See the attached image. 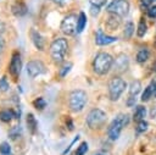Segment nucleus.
<instances>
[{
    "label": "nucleus",
    "instance_id": "c85d7f7f",
    "mask_svg": "<svg viewBox=\"0 0 156 155\" xmlns=\"http://www.w3.org/2000/svg\"><path fill=\"white\" fill-rule=\"evenodd\" d=\"M33 104H34V106H35L37 109H39V110H43V109L45 107V105H46V103H45V100H44L43 98H38V99H35Z\"/></svg>",
    "mask_w": 156,
    "mask_h": 155
},
{
    "label": "nucleus",
    "instance_id": "c9c22d12",
    "mask_svg": "<svg viewBox=\"0 0 156 155\" xmlns=\"http://www.w3.org/2000/svg\"><path fill=\"white\" fill-rule=\"evenodd\" d=\"M51 1L55 2V4H58V5H65V4L69 2L71 0H51Z\"/></svg>",
    "mask_w": 156,
    "mask_h": 155
},
{
    "label": "nucleus",
    "instance_id": "423d86ee",
    "mask_svg": "<svg viewBox=\"0 0 156 155\" xmlns=\"http://www.w3.org/2000/svg\"><path fill=\"white\" fill-rule=\"evenodd\" d=\"M106 121V114L101 109H93L87 116V124L90 129L100 128Z\"/></svg>",
    "mask_w": 156,
    "mask_h": 155
},
{
    "label": "nucleus",
    "instance_id": "bb28decb",
    "mask_svg": "<svg viewBox=\"0 0 156 155\" xmlns=\"http://www.w3.org/2000/svg\"><path fill=\"white\" fill-rule=\"evenodd\" d=\"M87 151H88V143H87V142H83V143H80L79 146L77 148L76 155H84Z\"/></svg>",
    "mask_w": 156,
    "mask_h": 155
},
{
    "label": "nucleus",
    "instance_id": "2eb2a0df",
    "mask_svg": "<svg viewBox=\"0 0 156 155\" xmlns=\"http://www.w3.org/2000/svg\"><path fill=\"white\" fill-rule=\"evenodd\" d=\"M119 23H121V17L117 16V15H113V13H111L110 17L106 20V26H107L111 31L116 29V28L119 26Z\"/></svg>",
    "mask_w": 156,
    "mask_h": 155
},
{
    "label": "nucleus",
    "instance_id": "4c0bfd02",
    "mask_svg": "<svg viewBox=\"0 0 156 155\" xmlns=\"http://www.w3.org/2000/svg\"><path fill=\"white\" fill-rule=\"evenodd\" d=\"M4 49H5V41H4V39L0 37V54L4 51Z\"/></svg>",
    "mask_w": 156,
    "mask_h": 155
},
{
    "label": "nucleus",
    "instance_id": "9b49d317",
    "mask_svg": "<svg viewBox=\"0 0 156 155\" xmlns=\"http://www.w3.org/2000/svg\"><path fill=\"white\" fill-rule=\"evenodd\" d=\"M10 73L13 76V77H17L21 72V68H22V61H21V56L18 52H15L12 59H11V62H10Z\"/></svg>",
    "mask_w": 156,
    "mask_h": 155
},
{
    "label": "nucleus",
    "instance_id": "f03ea898",
    "mask_svg": "<svg viewBox=\"0 0 156 155\" xmlns=\"http://www.w3.org/2000/svg\"><path fill=\"white\" fill-rule=\"evenodd\" d=\"M68 49L67 39L65 38H57L55 39L50 45V55L54 62L61 63L65 60V55Z\"/></svg>",
    "mask_w": 156,
    "mask_h": 155
},
{
    "label": "nucleus",
    "instance_id": "2f4dec72",
    "mask_svg": "<svg viewBox=\"0 0 156 155\" xmlns=\"http://www.w3.org/2000/svg\"><path fill=\"white\" fill-rule=\"evenodd\" d=\"M89 1H90V4H91V5H94V6L101 7V6H104V5L106 4V1H107V0H89Z\"/></svg>",
    "mask_w": 156,
    "mask_h": 155
},
{
    "label": "nucleus",
    "instance_id": "b1692460",
    "mask_svg": "<svg viewBox=\"0 0 156 155\" xmlns=\"http://www.w3.org/2000/svg\"><path fill=\"white\" fill-rule=\"evenodd\" d=\"M0 154L1 155H13L12 154V150H11V146L9 143L4 142L0 144Z\"/></svg>",
    "mask_w": 156,
    "mask_h": 155
},
{
    "label": "nucleus",
    "instance_id": "dca6fc26",
    "mask_svg": "<svg viewBox=\"0 0 156 155\" xmlns=\"http://www.w3.org/2000/svg\"><path fill=\"white\" fill-rule=\"evenodd\" d=\"M149 57H150L149 49L147 48H141L136 54V62L138 63H144V62H146L149 60Z\"/></svg>",
    "mask_w": 156,
    "mask_h": 155
},
{
    "label": "nucleus",
    "instance_id": "6ab92c4d",
    "mask_svg": "<svg viewBox=\"0 0 156 155\" xmlns=\"http://www.w3.org/2000/svg\"><path fill=\"white\" fill-rule=\"evenodd\" d=\"M85 26H87V16L84 12H79L78 22H77V33H82Z\"/></svg>",
    "mask_w": 156,
    "mask_h": 155
},
{
    "label": "nucleus",
    "instance_id": "ddd939ff",
    "mask_svg": "<svg viewBox=\"0 0 156 155\" xmlns=\"http://www.w3.org/2000/svg\"><path fill=\"white\" fill-rule=\"evenodd\" d=\"M11 10H12V13H13L16 17H22V16H24V15L27 13V6H26L23 2H21V1L15 2V4L12 5Z\"/></svg>",
    "mask_w": 156,
    "mask_h": 155
},
{
    "label": "nucleus",
    "instance_id": "0eeeda50",
    "mask_svg": "<svg viewBox=\"0 0 156 155\" xmlns=\"http://www.w3.org/2000/svg\"><path fill=\"white\" fill-rule=\"evenodd\" d=\"M106 10L108 13H113L119 17H123L129 11V2L127 0H112L107 5Z\"/></svg>",
    "mask_w": 156,
    "mask_h": 155
},
{
    "label": "nucleus",
    "instance_id": "412c9836",
    "mask_svg": "<svg viewBox=\"0 0 156 155\" xmlns=\"http://www.w3.org/2000/svg\"><path fill=\"white\" fill-rule=\"evenodd\" d=\"M134 33V24L132 21H128L126 22V26H124V31H123V35L126 39H129Z\"/></svg>",
    "mask_w": 156,
    "mask_h": 155
},
{
    "label": "nucleus",
    "instance_id": "4be33fe9",
    "mask_svg": "<svg viewBox=\"0 0 156 155\" xmlns=\"http://www.w3.org/2000/svg\"><path fill=\"white\" fill-rule=\"evenodd\" d=\"M147 31V26H146V22L144 18H140L139 23H138V28H136V34L138 37H144L145 33Z\"/></svg>",
    "mask_w": 156,
    "mask_h": 155
},
{
    "label": "nucleus",
    "instance_id": "9d476101",
    "mask_svg": "<svg viewBox=\"0 0 156 155\" xmlns=\"http://www.w3.org/2000/svg\"><path fill=\"white\" fill-rule=\"evenodd\" d=\"M115 41H117L116 37L107 35L102 32V29H98V32L95 34V43L98 45H108V44H112Z\"/></svg>",
    "mask_w": 156,
    "mask_h": 155
},
{
    "label": "nucleus",
    "instance_id": "7c9ffc66",
    "mask_svg": "<svg viewBox=\"0 0 156 155\" xmlns=\"http://www.w3.org/2000/svg\"><path fill=\"white\" fill-rule=\"evenodd\" d=\"M146 12H147V16L150 18H156V5L155 6H150L146 10Z\"/></svg>",
    "mask_w": 156,
    "mask_h": 155
},
{
    "label": "nucleus",
    "instance_id": "f704fd0d",
    "mask_svg": "<svg viewBox=\"0 0 156 155\" xmlns=\"http://www.w3.org/2000/svg\"><path fill=\"white\" fill-rule=\"evenodd\" d=\"M151 87H152V94H154V98H156V78L152 79V82L150 83Z\"/></svg>",
    "mask_w": 156,
    "mask_h": 155
},
{
    "label": "nucleus",
    "instance_id": "f257e3e1",
    "mask_svg": "<svg viewBox=\"0 0 156 155\" xmlns=\"http://www.w3.org/2000/svg\"><path fill=\"white\" fill-rule=\"evenodd\" d=\"M112 66H113V57L107 52H99L93 61L94 72L100 76L108 73Z\"/></svg>",
    "mask_w": 156,
    "mask_h": 155
},
{
    "label": "nucleus",
    "instance_id": "f3484780",
    "mask_svg": "<svg viewBox=\"0 0 156 155\" xmlns=\"http://www.w3.org/2000/svg\"><path fill=\"white\" fill-rule=\"evenodd\" d=\"M145 116H146V109L144 106H141V105L136 106L135 107V111L133 114V120L135 122H139L141 120H145Z\"/></svg>",
    "mask_w": 156,
    "mask_h": 155
},
{
    "label": "nucleus",
    "instance_id": "1a4fd4ad",
    "mask_svg": "<svg viewBox=\"0 0 156 155\" xmlns=\"http://www.w3.org/2000/svg\"><path fill=\"white\" fill-rule=\"evenodd\" d=\"M45 71H46L45 65L39 60H33L27 63V73L30 78H35V77L45 73Z\"/></svg>",
    "mask_w": 156,
    "mask_h": 155
},
{
    "label": "nucleus",
    "instance_id": "5701e85b",
    "mask_svg": "<svg viewBox=\"0 0 156 155\" xmlns=\"http://www.w3.org/2000/svg\"><path fill=\"white\" fill-rule=\"evenodd\" d=\"M12 117H15V112L12 110H2L0 111V120L4 122H9L12 120Z\"/></svg>",
    "mask_w": 156,
    "mask_h": 155
},
{
    "label": "nucleus",
    "instance_id": "4468645a",
    "mask_svg": "<svg viewBox=\"0 0 156 155\" xmlns=\"http://www.w3.org/2000/svg\"><path fill=\"white\" fill-rule=\"evenodd\" d=\"M30 38H32L33 44L35 45L37 49L44 50V40H43V37H41L35 29H32V31H30Z\"/></svg>",
    "mask_w": 156,
    "mask_h": 155
},
{
    "label": "nucleus",
    "instance_id": "58836bf2",
    "mask_svg": "<svg viewBox=\"0 0 156 155\" xmlns=\"http://www.w3.org/2000/svg\"><path fill=\"white\" fill-rule=\"evenodd\" d=\"M4 29H5V26H4V23H2V22H0V34L4 32Z\"/></svg>",
    "mask_w": 156,
    "mask_h": 155
},
{
    "label": "nucleus",
    "instance_id": "393cba45",
    "mask_svg": "<svg viewBox=\"0 0 156 155\" xmlns=\"http://www.w3.org/2000/svg\"><path fill=\"white\" fill-rule=\"evenodd\" d=\"M152 96H154V94H152V87H151V84H149L145 88V90H144V93L141 95V101H147Z\"/></svg>",
    "mask_w": 156,
    "mask_h": 155
},
{
    "label": "nucleus",
    "instance_id": "a211bd4d",
    "mask_svg": "<svg viewBox=\"0 0 156 155\" xmlns=\"http://www.w3.org/2000/svg\"><path fill=\"white\" fill-rule=\"evenodd\" d=\"M141 90V84L139 81H133L129 85V96L130 98H136V95Z\"/></svg>",
    "mask_w": 156,
    "mask_h": 155
},
{
    "label": "nucleus",
    "instance_id": "39448f33",
    "mask_svg": "<svg viewBox=\"0 0 156 155\" xmlns=\"http://www.w3.org/2000/svg\"><path fill=\"white\" fill-rule=\"evenodd\" d=\"M127 88V83L126 81H123L119 77H113L110 82H108V96L112 101H116L119 99V96L122 95V93L126 90Z\"/></svg>",
    "mask_w": 156,
    "mask_h": 155
},
{
    "label": "nucleus",
    "instance_id": "e433bc0d",
    "mask_svg": "<svg viewBox=\"0 0 156 155\" xmlns=\"http://www.w3.org/2000/svg\"><path fill=\"white\" fill-rule=\"evenodd\" d=\"M150 116L152 117V118H155L156 117V104L151 107V111H150Z\"/></svg>",
    "mask_w": 156,
    "mask_h": 155
},
{
    "label": "nucleus",
    "instance_id": "cd10ccee",
    "mask_svg": "<svg viewBox=\"0 0 156 155\" xmlns=\"http://www.w3.org/2000/svg\"><path fill=\"white\" fill-rule=\"evenodd\" d=\"M71 67H72V63H71V62L65 63V65L62 66V68L60 70V76H61V77H65V76L71 71Z\"/></svg>",
    "mask_w": 156,
    "mask_h": 155
},
{
    "label": "nucleus",
    "instance_id": "f8f14e48",
    "mask_svg": "<svg viewBox=\"0 0 156 155\" xmlns=\"http://www.w3.org/2000/svg\"><path fill=\"white\" fill-rule=\"evenodd\" d=\"M113 65H115V70L117 72H124L127 68H128V65H129V59L127 55L124 54H119L116 60L113 61Z\"/></svg>",
    "mask_w": 156,
    "mask_h": 155
},
{
    "label": "nucleus",
    "instance_id": "c756f323",
    "mask_svg": "<svg viewBox=\"0 0 156 155\" xmlns=\"http://www.w3.org/2000/svg\"><path fill=\"white\" fill-rule=\"evenodd\" d=\"M9 88H10V85H9V82L6 81V78L5 77L0 78V92H7Z\"/></svg>",
    "mask_w": 156,
    "mask_h": 155
},
{
    "label": "nucleus",
    "instance_id": "72a5a7b5",
    "mask_svg": "<svg viewBox=\"0 0 156 155\" xmlns=\"http://www.w3.org/2000/svg\"><path fill=\"white\" fill-rule=\"evenodd\" d=\"M99 12H100V7H98V6H94V5H91L90 6V13H91V16H98L99 15Z\"/></svg>",
    "mask_w": 156,
    "mask_h": 155
},
{
    "label": "nucleus",
    "instance_id": "473e14b6",
    "mask_svg": "<svg viewBox=\"0 0 156 155\" xmlns=\"http://www.w3.org/2000/svg\"><path fill=\"white\" fill-rule=\"evenodd\" d=\"M151 2H152V0H140V6H141V9H149L150 7V5H151Z\"/></svg>",
    "mask_w": 156,
    "mask_h": 155
},
{
    "label": "nucleus",
    "instance_id": "20e7f679",
    "mask_svg": "<svg viewBox=\"0 0 156 155\" xmlns=\"http://www.w3.org/2000/svg\"><path fill=\"white\" fill-rule=\"evenodd\" d=\"M87 93L77 89L69 94V107L73 112H80L87 105Z\"/></svg>",
    "mask_w": 156,
    "mask_h": 155
},
{
    "label": "nucleus",
    "instance_id": "7ed1b4c3",
    "mask_svg": "<svg viewBox=\"0 0 156 155\" xmlns=\"http://www.w3.org/2000/svg\"><path fill=\"white\" fill-rule=\"evenodd\" d=\"M129 123V116L127 114H119L117 115L113 121L110 123L108 126V129H107V134L110 137L111 140H116L118 139L122 129Z\"/></svg>",
    "mask_w": 156,
    "mask_h": 155
},
{
    "label": "nucleus",
    "instance_id": "aec40b11",
    "mask_svg": "<svg viewBox=\"0 0 156 155\" xmlns=\"http://www.w3.org/2000/svg\"><path fill=\"white\" fill-rule=\"evenodd\" d=\"M27 126H28V129H29L30 133H34L35 132L38 123H37V120L33 116V114H28V116H27Z\"/></svg>",
    "mask_w": 156,
    "mask_h": 155
},
{
    "label": "nucleus",
    "instance_id": "a878e982",
    "mask_svg": "<svg viewBox=\"0 0 156 155\" xmlns=\"http://www.w3.org/2000/svg\"><path fill=\"white\" fill-rule=\"evenodd\" d=\"M138 124H136V127H135V131H136V133H143V132H145L146 129H147V122L145 121V120H141V121H139V122H136Z\"/></svg>",
    "mask_w": 156,
    "mask_h": 155
},
{
    "label": "nucleus",
    "instance_id": "6e6552de",
    "mask_svg": "<svg viewBox=\"0 0 156 155\" xmlns=\"http://www.w3.org/2000/svg\"><path fill=\"white\" fill-rule=\"evenodd\" d=\"M77 22H78V17L74 13L67 15L62 22H61V32L66 35H73L77 33Z\"/></svg>",
    "mask_w": 156,
    "mask_h": 155
}]
</instances>
